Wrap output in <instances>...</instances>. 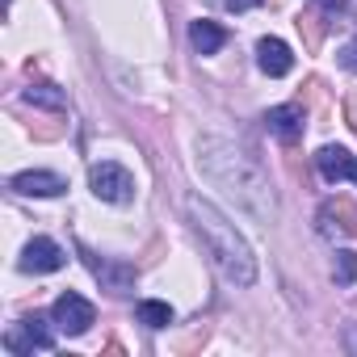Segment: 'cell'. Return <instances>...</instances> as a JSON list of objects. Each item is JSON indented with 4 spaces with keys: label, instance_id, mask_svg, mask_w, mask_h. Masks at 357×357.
Returning <instances> with one entry per match:
<instances>
[{
    "label": "cell",
    "instance_id": "22",
    "mask_svg": "<svg viewBox=\"0 0 357 357\" xmlns=\"http://www.w3.org/2000/svg\"><path fill=\"white\" fill-rule=\"evenodd\" d=\"M315 5H319V9H328L332 17H336V13H349V5H344V0H315Z\"/></svg>",
    "mask_w": 357,
    "mask_h": 357
},
{
    "label": "cell",
    "instance_id": "4",
    "mask_svg": "<svg viewBox=\"0 0 357 357\" xmlns=\"http://www.w3.org/2000/svg\"><path fill=\"white\" fill-rule=\"evenodd\" d=\"M315 223H319V236L324 240H349V236H357V206H353V198L349 194L324 198Z\"/></svg>",
    "mask_w": 357,
    "mask_h": 357
},
{
    "label": "cell",
    "instance_id": "20",
    "mask_svg": "<svg viewBox=\"0 0 357 357\" xmlns=\"http://www.w3.org/2000/svg\"><path fill=\"white\" fill-rule=\"evenodd\" d=\"M319 89H324V84H319V80L311 76V80H307V89L298 93V101H319Z\"/></svg>",
    "mask_w": 357,
    "mask_h": 357
},
{
    "label": "cell",
    "instance_id": "13",
    "mask_svg": "<svg viewBox=\"0 0 357 357\" xmlns=\"http://www.w3.org/2000/svg\"><path fill=\"white\" fill-rule=\"evenodd\" d=\"M190 43H194L198 55H215V51L227 43V30L215 26V22H194V26H190Z\"/></svg>",
    "mask_w": 357,
    "mask_h": 357
},
{
    "label": "cell",
    "instance_id": "21",
    "mask_svg": "<svg viewBox=\"0 0 357 357\" xmlns=\"http://www.w3.org/2000/svg\"><path fill=\"white\" fill-rule=\"evenodd\" d=\"M257 5H265V0H227L231 13H248V9H257Z\"/></svg>",
    "mask_w": 357,
    "mask_h": 357
},
{
    "label": "cell",
    "instance_id": "9",
    "mask_svg": "<svg viewBox=\"0 0 357 357\" xmlns=\"http://www.w3.org/2000/svg\"><path fill=\"white\" fill-rule=\"evenodd\" d=\"M315 168H319L324 181H332V185H336V181H344V176H353V181H357V155H353V151H344V147H336V143L319 147Z\"/></svg>",
    "mask_w": 357,
    "mask_h": 357
},
{
    "label": "cell",
    "instance_id": "6",
    "mask_svg": "<svg viewBox=\"0 0 357 357\" xmlns=\"http://www.w3.org/2000/svg\"><path fill=\"white\" fill-rule=\"evenodd\" d=\"M5 349H9V353H30V349H55V336H51L47 319L30 315V319H22V324H13V328H9V336H5Z\"/></svg>",
    "mask_w": 357,
    "mask_h": 357
},
{
    "label": "cell",
    "instance_id": "19",
    "mask_svg": "<svg viewBox=\"0 0 357 357\" xmlns=\"http://www.w3.org/2000/svg\"><path fill=\"white\" fill-rule=\"evenodd\" d=\"M344 118H349V130L357 135V93H349V97H344Z\"/></svg>",
    "mask_w": 357,
    "mask_h": 357
},
{
    "label": "cell",
    "instance_id": "15",
    "mask_svg": "<svg viewBox=\"0 0 357 357\" xmlns=\"http://www.w3.org/2000/svg\"><path fill=\"white\" fill-rule=\"evenodd\" d=\"M26 101H30V105H43V109H55V114L68 105L63 89H55V84H30V89H26Z\"/></svg>",
    "mask_w": 357,
    "mask_h": 357
},
{
    "label": "cell",
    "instance_id": "16",
    "mask_svg": "<svg viewBox=\"0 0 357 357\" xmlns=\"http://www.w3.org/2000/svg\"><path fill=\"white\" fill-rule=\"evenodd\" d=\"M139 324H147V328H168V324H172V307L147 298V303H139Z\"/></svg>",
    "mask_w": 357,
    "mask_h": 357
},
{
    "label": "cell",
    "instance_id": "10",
    "mask_svg": "<svg viewBox=\"0 0 357 357\" xmlns=\"http://www.w3.org/2000/svg\"><path fill=\"white\" fill-rule=\"evenodd\" d=\"M13 190L26 194V198H55L68 190V181L59 172H43V168H30V172H17L13 176Z\"/></svg>",
    "mask_w": 357,
    "mask_h": 357
},
{
    "label": "cell",
    "instance_id": "5",
    "mask_svg": "<svg viewBox=\"0 0 357 357\" xmlns=\"http://www.w3.org/2000/svg\"><path fill=\"white\" fill-rule=\"evenodd\" d=\"M51 315H55V324H59L68 336H80V332H89V328H93V319H97L93 303H89V298H80L76 290L59 294V298H55V307H51Z\"/></svg>",
    "mask_w": 357,
    "mask_h": 357
},
{
    "label": "cell",
    "instance_id": "8",
    "mask_svg": "<svg viewBox=\"0 0 357 357\" xmlns=\"http://www.w3.org/2000/svg\"><path fill=\"white\" fill-rule=\"evenodd\" d=\"M63 261H68V252H63L55 240H47V236H34V240L26 244L22 269H26V273H55V269H63Z\"/></svg>",
    "mask_w": 357,
    "mask_h": 357
},
{
    "label": "cell",
    "instance_id": "7",
    "mask_svg": "<svg viewBox=\"0 0 357 357\" xmlns=\"http://www.w3.org/2000/svg\"><path fill=\"white\" fill-rule=\"evenodd\" d=\"M265 126H269V135H278L282 143H294V139L303 135V126H307V105H303V101L273 105V109L265 114Z\"/></svg>",
    "mask_w": 357,
    "mask_h": 357
},
{
    "label": "cell",
    "instance_id": "17",
    "mask_svg": "<svg viewBox=\"0 0 357 357\" xmlns=\"http://www.w3.org/2000/svg\"><path fill=\"white\" fill-rule=\"evenodd\" d=\"M332 278H336V286H353V278H357V252H336Z\"/></svg>",
    "mask_w": 357,
    "mask_h": 357
},
{
    "label": "cell",
    "instance_id": "18",
    "mask_svg": "<svg viewBox=\"0 0 357 357\" xmlns=\"http://www.w3.org/2000/svg\"><path fill=\"white\" fill-rule=\"evenodd\" d=\"M344 72H357V38H349L344 47H340V59H336Z\"/></svg>",
    "mask_w": 357,
    "mask_h": 357
},
{
    "label": "cell",
    "instance_id": "14",
    "mask_svg": "<svg viewBox=\"0 0 357 357\" xmlns=\"http://www.w3.org/2000/svg\"><path fill=\"white\" fill-rule=\"evenodd\" d=\"M294 26H298V34H303L307 51H319V47H324V30H328L332 22H324V17H319V5H311V9H303V13H298V22H294Z\"/></svg>",
    "mask_w": 357,
    "mask_h": 357
},
{
    "label": "cell",
    "instance_id": "1",
    "mask_svg": "<svg viewBox=\"0 0 357 357\" xmlns=\"http://www.w3.org/2000/svg\"><path fill=\"white\" fill-rule=\"evenodd\" d=\"M198 168L215 185H223L248 215H257L261 223H269L278 215V198H273V190L265 181V168L257 164L252 151L236 147L231 139H219V135L198 139Z\"/></svg>",
    "mask_w": 357,
    "mask_h": 357
},
{
    "label": "cell",
    "instance_id": "11",
    "mask_svg": "<svg viewBox=\"0 0 357 357\" xmlns=\"http://www.w3.org/2000/svg\"><path fill=\"white\" fill-rule=\"evenodd\" d=\"M257 63H261L265 76H286L294 68V55H290V47L282 38H261L257 43Z\"/></svg>",
    "mask_w": 357,
    "mask_h": 357
},
{
    "label": "cell",
    "instance_id": "3",
    "mask_svg": "<svg viewBox=\"0 0 357 357\" xmlns=\"http://www.w3.org/2000/svg\"><path fill=\"white\" fill-rule=\"evenodd\" d=\"M89 185H93V194L101 202H114V206H122V202L135 198V176L122 164H114V160H101V164L89 168Z\"/></svg>",
    "mask_w": 357,
    "mask_h": 357
},
{
    "label": "cell",
    "instance_id": "2",
    "mask_svg": "<svg viewBox=\"0 0 357 357\" xmlns=\"http://www.w3.org/2000/svg\"><path fill=\"white\" fill-rule=\"evenodd\" d=\"M185 211H190L194 231L202 236L211 261L219 265V273H223L231 286H252V282H257V257H252V248L244 244V236L236 231V223H227V215L215 211V206H211L206 198H198V194L185 198Z\"/></svg>",
    "mask_w": 357,
    "mask_h": 357
},
{
    "label": "cell",
    "instance_id": "12",
    "mask_svg": "<svg viewBox=\"0 0 357 357\" xmlns=\"http://www.w3.org/2000/svg\"><path fill=\"white\" fill-rule=\"evenodd\" d=\"M84 261H89V269L97 273V282L109 290V294H122V290H130V282H135V269L130 265H114V261H97V257H89L84 252Z\"/></svg>",
    "mask_w": 357,
    "mask_h": 357
}]
</instances>
